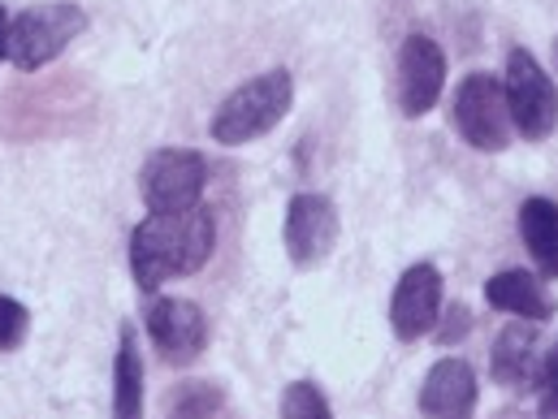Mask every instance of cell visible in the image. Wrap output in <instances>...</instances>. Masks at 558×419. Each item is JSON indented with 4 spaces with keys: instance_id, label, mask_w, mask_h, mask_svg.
<instances>
[{
    "instance_id": "2e32d148",
    "label": "cell",
    "mask_w": 558,
    "mask_h": 419,
    "mask_svg": "<svg viewBox=\"0 0 558 419\" xmlns=\"http://www.w3.org/2000/svg\"><path fill=\"white\" fill-rule=\"evenodd\" d=\"M221 407H226V398H221V390L213 381H186L169 398L165 419H221Z\"/></svg>"
},
{
    "instance_id": "d6986e66",
    "label": "cell",
    "mask_w": 558,
    "mask_h": 419,
    "mask_svg": "<svg viewBox=\"0 0 558 419\" xmlns=\"http://www.w3.org/2000/svg\"><path fill=\"white\" fill-rule=\"evenodd\" d=\"M537 419H558V346L537 368Z\"/></svg>"
},
{
    "instance_id": "7a4b0ae2",
    "label": "cell",
    "mask_w": 558,
    "mask_h": 419,
    "mask_svg": "<svg viewBox=\"0 0 558 419\" xmlns=\"http://www.w3.org/2000/svg\"><path fill=\"white\" fill-rule=\"evenodd\" d=\"M290 104H294L290 70H265L252 83L234 87L217 104V113L208 122V135H213V143H226V147H247V143L265 139L274 126H281Z\"/></svg>"
},
{
    "instance_id": "277c9868",
    "label": "cell",
    "mask_w": 558,
    "mask_h": 419,
    "mask_svg": "<svg viewBox=\"0 0 558 419\" xmlns=\"http://www.w3.org/2000/svg\"><path fill=\"white\" fill-rule=\"evenodd\" d=\"M204 186H208V160L191 147H160L140 169V195L151 217L199 208Z\"/></svg>"
},
{
    "instance_id": "8992f818",
    "label": "cell",
    "mask_w": 558,
    "mask_h": 419,
    "mask_svg": "<svg viewBox=\"0 0 558 419\" xmlns=\"http://www.w3.org/2000/svg\"><path fill=\"white\" fill-rule=\"evenodd\" d=\"M502 91H507L511 122H515V131H520L524 139L542 143V139H550V135H555L558 87H555V78L537 65V57H533L529 48H511Z\"/></svg>"
},
{
    "instance_id": "ba28073f",
    "label": "cell",
    "mask_w": 558,
    "mask_h": 419,
    "mask_svg": "<svg viewBox=\"0 0 558 419\" xmlns=\"http://www.w3.org/2000/svg\"><path fill=\"white\" fill-rule=\"evenodd\" d=\"M143 324H147V337L160 350V359L173 368H191L208 346V316L191 298H156L147 307Z\"/></svg>"
},
{
    "instance_id": "5bb4252c",
    "label": "cell",
    "mask_w": 558,
    "mask_h": 419,
    "mask_svg": "<svg viewBox=\"0 0 558 419\" xmlns=\"http://www.w3.org/2000/svg\"><path fill=\"white\" fill-rule=\"evenodd\" d=\"M520 238L542 278H558V204L533 195L520 204Z\"/></svg>"
},
{
    "instance_id": "9a60e30c",
    "label": "cell",
    "mask_w": 558,
    "mask_h": 419,
    "mask_svg": "<svg viewBox=\"0 0 558 419\" xmlns=\"http://www.w3.org/2000/svg\"><path fill=\"white\" fill-rule=\"evenodd\" d=\"M113 419H143V355L140 333L126 324L113 359Z\"/></svg>"
},
{
    "instance_id": "8fae6325",
    "label": "cell",
    "mask_w": 558,
    "mask_h": 419,
    "mask_svg": "<svg viewBox=\"0 0 558 419\" xmlns=\"http://www.w3.org/2000/svg\"><path fill=\"white\" fill-rule=\"evenodd\" d=\"M420 416L424 419H472L476 416V372L468 359H437L420 385Z\"/></svg>"
},
{
    "instance_id": "ac0fdd59",
    "label": "cell",
    "mask_w": 558,
    "mask_h": 419,
    "mask_svg": "<svg viewBox=\"0 0 558 419\" xmlns=\"http://www.w3.org/2000/svg\"><path fill=\"white\" fill-rule=\"evenodd\" d=\"M26 333H31V311H26V303L13 298V294H0V355L17 350V346L26 342Z\"/></svg>"
},
{
    "instance_id": "7c38bea8",
    "label": "cell",
    "mask_w": 558,
    "mask_h": 419,
    "mask_svg": "<svg viewBox=\"0 0 558 419\" xmlns=\"http://www.w3.org/2000/svg\"><path fill=\"white\" fill-rule=\"evenodd\" d=\"M542 359H537V320H515L498 333L494 342V355H489V372L498 385L507 390H520L537 377Z\"/></svg>"
},
{
    "instance_id": "30bf717a",
    "label": "cell",
    "mask_w": 558,
    "mask_h": 419,
    "mask_svg": "<svg viewBox=\"0 0 558 419\" xmlns=\"http://www.w3.org/2000/svg\"><path fill=\"white\" fill-rule=\"evenodd\" d=\"M441 320V273L433 264H412L390 298V329L399 342H420Z\"/></svg>"
},
{
    "instance_id": "52a82bcc",
    "label": "cell",
    "mask_w": 558,
    "mask_h": 419,
    "mask_svg": "<svg viewBox=\"0 0 558 419\" xmlns=\"http://www.w3.org/2000/svg\"><path fill=\"white\" fill-rule=\"evenodd\" d=\"M281 243H286V256H290L294 269L325 264L338 247V208H333V199H325L316 190H299L286 204Z\"/></svg>"
},
{
    "instance_id": "4fadbf2b",
    "label": "cell",
    "mask_w": 558,
    "mask_h": 419,
    "mask_svg": "<svg viewBox=\"0 0 558 419\" xmlns=\"http://www.w3.org/2000/svg\"><path fill=\"white\" fill-rule=\"evenodd\" d=\"M485 303L498 307V311H511L520 320H537V324L555 316L550 294L542 289V281L533 273H524V269H507V273L485 281Z\"/></svg>"
},
{
    "instance_id": "6da1fadb",
    "label": "cell",
    "mask_w": 558,
    "mask_h": 419,
    "mask_svg": "<svg viewBox=\"0 0 558 419\" xmlns=\"http://www.w3.org/2000/svg\"><path fill=\"white\" fill-rule=\"evenodd\" d=\"M217 221L213 208H191L173 217H147L131 230V273L140 289H160L165 281L191 278L213 260Z\"/></svg>"
},
{
    "instance_id": "e0dca14e",
    "label": "cell",
    "mask_w": 558,
    "mask_h": 419,
    "mask_svg": "<svg viewBox=\"0 0 558 419\" xmlns=\"http://www.w3.org/2000/svg\"><path fill=\"white\" fill-rule=\"evenodd\" d=\"M281 419H333L329 398L312 381H290L281 390Z\"/></svg>"
},
{
    "instance_id": "ffe728a7",
    "label": "cell",
    "mask_w": 558,
    "mask_h": 419,
    "mask_svg": "<svg viewBox=\"0 0 558 419\" xmlns=\"http://www.w3.org/2000/svg\"><path fill=\"white\" fill-rule=\"evenodd\" d=\"M450 316H454V320L441 329V346H450L454 337H463V333H468V307H454Z\"/></svg>"
},
{
    "instance_id": "9c48e42d",
    "label": "cell",
    "mask_w": 558,
    "mask_h": 419,
    "mask_svg": "<svg viewBox=\"0 0 558 419\" xmlns=\"http://www.w3.org/2000/svg\"><path fill=\"white\" fill-rule=\"evenodd\" d=\"M446 87V52L428 35H408L399 52V109L403 118H424Z\"/></svg>"
},
{
    "instance_id": "3957f363",
    "label": "cell",
    "mask_w": 558,
    "mask_h": 419,
    "mask_svg": "<svg viewBox=\"0 0 558 419\" xmlns=\"http://www.w3.org/2000/svg\"><path fill=\"white\" fill-rule=\"evenodd\" d=\"M87 30V13L74 0H48L13 13L9 22V61L17 70H44L52 65L78 35Z\"/></svg>"
},
{
    "instance_id": "5b68a950",
    "label": "cell",
    "mask_w": 558,
    "mask_h": 419,
    "mask_svg": "<svg viewBox=\"0 0 558 419\" xmlns=\"http://www.w3.org/2000/svg\"><path fill=\"white\" fill-rule=\"evenodd\" d=\"M450 122H454V131L463 135L468 147H476V151H507V143L515 135V122H511V109H507L502 78L481 74V70L468 74L454 87Z\"/></svg>"
},
{
    "instance_id": "44dd1931",
    "label": "cell",
    "mask_w": 558,
    "mask_h": 419,
    "mask_svg": "<svg viewBox=\"0 0 558 419\" xmlns=\"http://www.w3.org/2000/svg\"><path fill=\"white\" fill-rule=\"evenodd\" d=\"M9 22H13L9 9L0 4V61H9Z\"/></svg>"
}]
</instances>
